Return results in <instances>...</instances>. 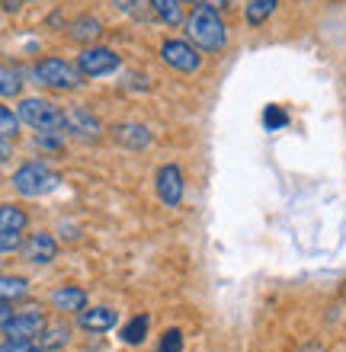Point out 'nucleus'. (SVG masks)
Masks as SVG:
<instances>
[{"label": "nucleus", "instance_id": "obj_1", "mask_svg": "<svg viewBox=\"0 0 346 352\" xmlns=\"http://www.w3.org/2000/svg\"><path fill=\"white\" fill-rule=\"evenodd\" d=\"M186 38L199 52L215 55V52H225V45H228V26L212 7L196 3L193 13L186 16Z\"/></svg>", "mask_w": 346, "mask_h": 352}, {"label": "nucleus", "instance_id": "obj_2", "mask_svg": "<svg viewBox=\"0 0 346 352\" xmlns=\"http://www.w3.org/2000/svg\"><path fill=\"white\" fill-rule=\"evenodd\" d=\"M17 116L23 125L36 131H61L65 135V109L55 106L52 100H42V96H26L19 100Z\"/></svg>", "mask_w": 346, "mask_h": 352}, {"label": "nucleus", "instance_id": "obj_3", "mask_svg": "<svg viewBox=\"0 0 346 352\" xmlns=\"http://www.w3.org/2000/svg\"><path fill=\"white\" fill-rule=\"evenodd\" d=\"M32 77H36V84L48 87V90H77L84 84V74H80L77 61L71 65L65 58H42L32 67Z\"/></svg>", "mask_w": 346, "mask_h": 352}, {"label": "nucleus", "instance_id": "obj_4", "mask_svg": "<svg viewBox=\"0 0 346 352\" xmlns=\"http://www.w3.org/2000/svg\"><path fill=\"white\" fill-rule=\"evenodd\" d=\"M58 186H61V176L55 173L52 167L45 164H23V167L13 173V189L19 195H26V199H42V195L55 192Z\"/></svg>", "mask_w": 346, "mask_h": 352}, {"label": "nucleus", "instance_id": "obj_5", "mask_svg": "<svg viewBox=\"0 0 346 352\" xmlns=\"http://www.w3.org/2000/svg\"><path fill=\"white\" fill-rule=\"evenodd\" d=\"M160 61L167 67H173L177 74H196L202 67V55H199V48L189 38H164Z\"/></svg>", "mask_w": 346, "mask_h": 352}, {"label": "nucleus", "instance_id": "obj_6", "mask_svg": "<svg viewBox=\"0 0 346 352\" xmlns=\"http://www.w3.org/2000/svg\"><path fill=\"white\" fill-rule=\"evenodd\" d=\"M45 311L39 307H26V311H13L7 324H3V336L7 340H36V336L45 333Z\"/></svg>", "mask_w": 346, "mask_h": 352}, {"label": "nucleus", "instance_id": "obj_7", "mask_svg": "<svg viewBox=\"0 0 346 352\" xmlns=\"http://www.w3.org/2000/svg\"><path fill=\"white\" fill-rule=\"evenodd\" d=\"M119 55H116L113 48H103V45H87L80 55H77V67H80V74L84 77H106L119 71Z\"/></svg>", "mask_w": 346, "mask_h": 352}, {"label": "nucleus", "instance_id": "obj_8", "mask_svg": "<svg viewBox=\"0 0 346 352\" xmlns=\"http://www.w3.org/2000/svg\"><path fill=\"white\" fill-rule=\"evenodd\" d=\"M65 131L80 141H100L103 138V122L87 106H71V109H65Z\"/></svg>", "mask_w": 346, "mask_h": 352}, {"label": "nucleus", "instance_id": "obj_9", "mask_svg": "<svg viewBox=\"0 0 346 352\" xmlns=\"http://www.w3.org/2000/svg\"><path fill=\"white\" fill-rule=\"evenodd\" d=\"M183 192H186V179H183V170L177 164H164L158 170V195L167 208H177L183 202Z\"/></svg>", "mask_w": 346, "mask_h": 352}, {"label": "nucleus", "instance_id": "obj_10", "mask_svg": "<svg viewBox=\"0 0 346 352\" xmlns=\"http://www.w3.org/2000/svg\"><path fill=\"white\" fill-rule=\"evenodd\" d=\"M58 256V241L52 237L48 231H36L29 234L26 243H23V260L26 263H36V266H45Z\"/></svg>", "mask_w": 346, "mask_h": 352}, {"label": "nucleus", "instance_id": "obj_11", "mask_svg": "<svg viewBox=\"0 0 346 352\" xmlns=\"http://www.w3.org/2000/svg\"><path fill=\"white\" fill-rule=\"evenodd\" d=\"M113 138L116 144H122V148L129 151H144L154 141V135H151L148 125H138V122H122V125H116L113 129Z\"/></svg>", "mask_w": 346, "mask_h": 352}, {"label": "nucleus", "instance_id": "obj_12", "mask_svg": "<svg viewBox=\"0 0 346 352\" xmlns=\"http://www.w3.org/2000/svg\"><path fill=\"white\" fill-rule=\"evenodd\" d=\"M52 305H55V311H61V314H80L87 307V292L77 285H61L52 292Z\"/></svg>", "mask_w": 346, "mask_h": 352}, {"label": "nucleus", "instance_id": "obj_13", "mask_svg": "<svg viewBox=\"0 0 346 352\" xmlns=\"http://www.w3.org/2000/svg\"><path fill=\"white\" fill-rule=\"evenodd\" d=\"M116 311L113 307H90V311H80V327L90 330V333H106V330H113L116 327Z\"/></svg>", "mask_w": 346, "mask_h": 352}, {"label": "nucleus", "instance_id": "obj_14", "mask_svg": "<svg viewBox=\"0 0 346 352\" xmlns=\"http://www.w3.org/2000/svg\"><path fill=\"white\" fill-rule=\"evenodd\" d=\"M151 10L158 13V19L164 26H180V23H186L183 16V0H148Z\"/></svg>", "mask_w": 346, "mask_h": 352}, {"label": "nucleus", "instance_id": "obj_15", "mask_svg": "<svg viewBox=\"0 0 346 352\" xmlns=\"http://www.w3.org/2000/svg\"><path fill=\"white\" fill-rule=\"evenodd\" d=\"M279 7V0H247V7H244V19H247V26H263L266 19L276 13Z\"/></svg>", "mask_w": 346, "mask_h": 352}, {"label": "nucleus", "instance_id": "obj_16", "mask_svg": "<svg viewBox=\"0 0 346 352\" xmlns=\"http://www.w3.org/2000/svg\"><path fill=\"white\" fill-rule=\"evenodd\" d=\"M29 214L19 205H0V231H26Z\"/></svg>", "mask_w": 346, "mask_h": 352}, {"label": "nucleus", "instance_id": "obj_17", "mask_svg": "<svg viewBox=\"0 0 346 352\" xmlns=\"http://www.w3.org/2000/svg\"><path fill=\"white\" fill-rule=\"evenodd\" d=\"M100 29H103V23L96 16H77L74 23H71V38H74V42H94V38L100 36Z\"/></svg>", "mask_w": 346, "mask_h": 352}, {"label": "nucleus", "instance_id": "obj_18", "mask_svg": "<svg viewBox=\"0 0 346 352\" xmlns=\"http://www.w3.org/2000/svg\"><path fill=\"white\" fill-rule=\"evenodd\" d=\"M148 327H151V317H144V314L131 317L129 324L122 327V343L141 346V343H144V336H148Z\"/></svg>", "mask_w": 346, "mask_h": 352}, {"label": "nucleus", "instance_id": "obj_19", "mask_svg": "<svg viewBox=\"0 0 346 352\" xmlns=\"http://www.w3.org/2000/svg\"><path fill=\"white\" fill-rule=\"evenodd\" d=\"M29 295V282L19 276H0V301H19Z\"/></svg>", "mask_w": 346, "mask_h": 352}, {"label": "nucleus", "instance_id": "obj_20", "mask_svg": "<svg viewBox=\"0 0 346 352\" xmlns=\"http://www.w3.org/2000/svg\"><path fill=\"white\" fill-rule=\"evenodd\" d=\"M19 90H23V77H19V71H13L10 65H0V100L19 96Z\"/></svg>", "mask_w": 346, "mask_h": 352}, {"label": "nucleus", "instance_id": "obj_21", "mask_svg": "<svg viewBox=\"0 0 346 352\" xmlns=\"http://www.w3.org/2000/svg\"><path fill=\"white\" fill-rule=\"evenodd\" d=\"M19 125H23V122H19V116L13 109H7V106H3V102H0V135H3V138H17L19 135Z\"/></svg>", "mask_w": 346, "mask_h": 352}, {"label": "nucleus", "instance_id": "obj_22", "mask_svg": "<svg viewBox=\"0 0 346 352\" xmlns=\"http://www.w3.org/2000/svg\"><path fill=\"white\" fill-rule=\"evenodd\" d=\"M23 243H26L23 231H0V253H17L23 250Z\"/></svg>", "mask_w": 346, "mask_h": 352}, {"label": "nucleus", "instance_id": "obj_23", "mask_svg": "<svg viewBox=\"0 0 346 352\" xmlns=\"http://www.w3.org/2000/svg\"><path fill=\"white\" fill-rule=\"evenodd\" d=\"M289 122V116H285V109H279V106H266V112H263V125L270 131H276V129H282Z\"/></svg>", "mask_w": 346, "mask_h": 352}, {"label": "nucleus", "instance_id": "obj_24", "mask_svg": "<svg viewBox=\"0 0 346 352\" xmlns=\"http://www.w3.org/2000/svg\"><path fill=\"white\" fill-rule=\"evenodd\" d=\"M48 340L42 336V349H55V346H65L67 343V327H45Z\"/></svg>", "mask_w": 346, "mask_h": 352}, {"label": "nucleus", "instance_id": "obj_25", "mask_svg": "<svg viewBox=\"0 0 346 352\" xmlns=\"http://www.w3.org/2000/svg\"><path fill=\"white\" fill-rule=\"evenodd\" d=\"M160 352H183V333L180 330H167L160 340Z\"/></svg>", "mask_w": 346, "mask_h": 352}, {"label": "nucleus", "instance_id": "obj_26", "mask_svg": "<svg viewBox=\"0 0 346 352\" xmlns=\"http://www.w3.org/2000/svg\"><path fill=\"white\" fill-rule=\"evenodd\" d=\"M29 346H32V340H7L0 346V352H26Z\"/></svg>", "mask_w": 346, "mask_h": 352}, {"label": "nucleus", "instance_id": "obj_27", "mask_svg": "<svg viewBox=\"0 0 346 352\" xmlns=\"http://www.w3.org/2000/svg\"><path fill=\"white\" fill-rule=\"evenodd\" d=\"M141 3H148V0H116V10H122V13H138Z\"/></svg>", "mask_w": 346, "mask_h": 352}, {"label": "nucleus", "instance_id": "obj_28", "mask_svg": "<svg viewBox=\"0 0 346 352\" xmlns=\"http://www.w3.org/2000/svg\"><path fill=\"white\" fill-rule=\"evenodd\" d=\"M10 317H13V301H0V330H3Z\"/></svg>", "mask_w": 346, "mask_h": 352}, {"label": "nucleus", "instance_id": "obj_29", "mask_svg": "<svg viewBox=\"0 0 346 352\" xmlns=\"http://www.w3.org/2000/svg\"><path fill=\"white\" fill-rule=\"evenodd\" d=\"M10 154H13V148H10V138H3V135H0V164H7Z\"/></svg>", "mask_w": 346, "mask_h": 352}, {"label": "nucleus", "instance_id": "obj_30", "mask_svg": "<svg viewBox=\"0 0 346 352\" xmlns=\"http://www.w3.org/2000/svg\"><path fill=\"white\" fill-rule=\"evenodd\" d=\"M199 3H206V7H212L215 13H221V10H228V0H199Z\"/></svg>", "mask_w": 346, "mask_h": 352}, {"label": "nucleus", "instance_id": "obj_31", "mask_svg": "<svg viewBox=\"0 0 346 352\" xmlns=\"http://www.w3.org/2000/svg\"><path fill=\"white\" fill-rule=\"evenodd\" d=\"M0 3H3V10H17L23 0H0Z\"/></svg>", "mask_w": 346, "mask_h": 352}, {"label": "nucleus", "instance_id": "obj_32", "mask_svg": "<svg viewBox=\"0 0 346 352\" xmlns=\"http://www.w3.org/2000/svg\"><path fill=\"white\" fill-rule=\"evenodd\" d=\"M26 352H48V349H42V346H29Z\"/></svg>", "mask_w": 346, "mask_h": 352}, {"label": "nucleus", "instance_id": "obj_33", "mask_svg": "<svg viewBox=\"0 0 346 352\" xmlns=\"http://www.w3.org/2000/svg\"><path fill=\"white\" fill-rule=\"evenodd\" d=\"M183 3H193V0H183Z\"/></svg>", "mask_w": 346, "mask_h": 352}]
</instances>
